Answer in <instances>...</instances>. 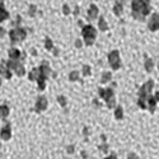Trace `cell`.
<instances>
[{"label":"cell","mask_w":159,"mask_h":159,"mask_svg":"<svg viewBox=\"0 0 159 159\" xmlns=\"http://www.w3.org/2000/svg\"><path fill=\"white\" fill-rule=\"evenodd\" d=\"M51 74V68L46 61L42 62V65H40L38 68H34L33 70H31L28 73V79L29 80H37L38 89L43 90L46 87V82L49 79V76Z\"/></svg>","instance_id":"obj_1"},{"label":"cell","mask_w":159,"mask_h":159,"mask_svg":"<svg viewBox=\"0 0 159 159\" xmlns=\"http://www.w3.org/2000/svg\"><path fill=\"white\" fill-rule=\"evenodd\" d=\"M131 9L134 18L138 21H144L150 13V0H132Z\"/></svg>","instance_id":"obj_2"},{"label":"cell","mask_w":159,"mask_h":159,"mask_svg":"<svg viewBox=\"0 0 159 159\" xmlns=\"http://www.w3.org/2000/svg\"><path fill=\"white\" fill-rule=\"evenodd\" d=\"M154 87V82L153 80H148L141 85L139 90V99H138V104L141 110H146V99L151 95V90Z\"/></svg>","instance_id":"obj_3"},{"label":"cell","mask_w":159,"mask_h":159,"mask_svg":"<svg viewBox=\"0 0 159 159\" xmlns=\"http://www.w3.org/2000/svg\"><path fill=\"white\" fill-rule=\"evenodd\" d=\"M98 94L102 99L107 103L108 108H114L116 107V98H114V92L111 87L108 88H98Z\"/></svg>","instance_id":"obj_4"},{"label":"cell","mask_w":159,"mask_h":159,"mask_svg":"<svg viewBox=\"0 0 159 159\" xmlns=\"http://www.w3.org/2000/svg\"><path fill=\"white\" fill-rule=\"evenodd\" d=\"M82 36L84 38V42L87 46H92L95 41V37H97V31L93 25L87 24L82 27Z\"/></svg>","instance_id":"obj_5"},{"label":"cell","mask_w":159,"mask_h":159,"mask_svg":"<svg viewBox=\"0 0 159 159\" xmlns=\"http://www.w3.org/2000/svg\"><path fill=\"white\" fill-rule=\"evenodd\" d=\"M5 66L8 68L9 70H12L13 73H14L15 75L18 76H23L25 74V69H24V65L22 61H19V60H12L9 59L8 61H5Z\"/></svg>","instance_id":"obj_6"},{"label":"cell","mask_w":159,"mask_h":159,"mask_svg":"<svg viewBox=\"0 0 159 159\" xmlns=\"http://www.w3.org/2000/svg\"><path fill=\"white\" fill-rule=\"evenodd\" d=\"M25 37H27V31L22 27H15L9 32V38H10L12 45L22 42V41L25 40Z\"/></svg>","instance_id":"obj_7"},{"label":"cell","mask_w":159,"mask_h":159,"mask_svg":"<svg viewBox=\"0 0 159 159\" xmlns=\"http://www.w3.org/2000/svg\"><path fill=\"white\" fill-rule=\"evenodd\" d=\"M108 62L113 70H119L121 68V57L120 52L117 50H113L108 53Z\"/></svg>","instance_id":"obj_8"},{"label":"cell","mask_w":159,"mask_h":159,"mask_svg":"<svg viewBox=\"0 0 159 159\" xmlns=\"http://www.w3.org/2000/svg\"><path fill=\"white\" fill-rule=\"evenodd\" d=\"M8 55H9V59H12V60H19V59L23 60L24 56H25V53L21 52L19 49H17V47H12V49H9Z\"/></svg>","instance_id":"obj_9"},{"label":"cell","mask_w":159,"mask_h":159,"mask_svg":"<svg viewBox=\"0 0 159 159\" xmlns=\"http://www.w3.org/2000/svg\"><path fill=\"white\" fill-rule=\"evenodd\" d=\"M148 27L150 31H158L159 29V14L154 13V14L151 15L150 21H149V23H148Z\"/></svg>","instance_id":"obj_10"},{"label":"cell","mask_w":159,"mask_h":159,"mask_svg":"<svg viewBox=\"0 0 159 159\" xmlns=\"http://www.w3.org/2000/svg\"><path fill=\"white\" fill-rule=\"evenodd\" d=\"M0 138L4 140V141H6V140H9L12 138V126H10V123H6V125L0 130Z\"/></svg>","instance_id":"obj_11"},{"label":"cell","mask_w":159,"mask_h":159,"mask_svg":"<svg viewBox=\"0 0 159 159\" xmlns=\"http://www.w3.org/2000/svg\"><path fill=\"white\" fill-rule=\"evenodd\" d=\"M47 108V99L46 97H43V95H41V97L37 98L36 101V111L37 112H42Z\"/></svg>","instance_id":"obj_12"},{"label":"cell","mask_w":159,"mask_h":159,"mask_svg":"<svg viewBox=\"0 0 159 159\" xmlns=\"http://www.w3.org/2000/svg\"><path fill=\"white\" fill-rule=\"evenodd\" d=\"M98 6L95 5V4H90V6H89V9H88V19L89 21H93V19H95L98 17Z\"/></svg>","instance_id":"obj_13"},{"label":"cell","mask_w":159,"mask_h":159,"mask_svg":"<svg viewBox=\"0 0 159 159\" xmlns=\"http://www.w3.org/2000/svg\"><path fill=\"white\" fill-rule=\"evenodd\" d=\"M8 18H9V13L5 9L3 0H0V23H1V22H4V21H6Z\"/></svg>","instance_id":"obj_14"},{"label":"cell","mask_w":159,"mask_h":159,"mask_svg":"<svg viewBox=\"0 0 159 159\" xmlns=\"http://www.w3.org/2000/svg\"><path fill=\"white\" fill-rule=\"evenodd\" d=\"M122 10H123L122 1H116V4L113 6V13L117 15V17H120V15L122 14Z\"/></svg>","instance_id":"obj_15"},{"label":"cell","mask_w":159,"mask_h":159,"mask_svg":"<svg viewBox=\"0 0 159 159\" xmlns=\"http://www.w3.org/2000/svg\"><path fill=\"white\" fill-rule=\"evenodd\" d=\"M9 112H10V110H9L8 106H5V104H1V106H0V119H5V117H8Z\"/></svg>","instance_id":"obj_16"},{"label":"cell","mask_w":159,"mask_h":159,"mask_svg":"<svg viewBox=\"0 0 159 159\" xmlns=\"http://www.w3.org/2000/svg\"><path fill=\"white\" fill-rule=\"evenodd\" d=\"M114 117H116V120H122L123 119V110L121 106H117L114 108Z\"/></svg>","instance_id":"obj_17"},{"label":"cell","mask_w":159,"mask_h":159,"mask_svg":"<svg viewBox=\"0 0 159 159\" xmlns=\"http://www.w3.org/2000/svg\"><path fill=\"white\" fill-rule=\"evenodd\" d=\"M144 66H145V70L148 73H150L151 70H153V68H154V62H153V60L151 59H145V62H144Z\"/></svg>","instance_id":"obj_18"},{"label":"cell","mask_w":159,"mask_h":159,"mask_svg":"<svg viewBox=\"0 0 159 159\" xmlns=\"http://www.w3.org/2000/svg\"><path fill=\"white\" fill-rule=\"evenodd\" d=\"M98 27H99V29L102 32H104V31L108 29V25H107V23H106V21H104L103 17H101L99 21H98Z\"/></svg>","instance_id":"obj_19"},{"label":"cell","mask_w":159,"mask_h":159,"mask_svg":"<svg viewBox=\"0 0 159 159\" xmlns=\"http://www.w3.org/2000/svg\"><path fill=\"white\" fill-rule=\"evenodd\" d=\"M111 78H112V75H111V73H110V71H104L103 74H102L101 83H102V84H104V83L110 82V80H111Z\"/></svg>","instance_id":"obj_20"},{"label":"cell","mask_w":159,"mask_h":159,"mask_svg":"<svg viewBox=\"0 0 159 159\" xmlns=\"http://www.w3.org/2000/svg\"><path fill=\"white\" fill-rule=\"evenodd\" d=\"M69 79H70V82H76L79 79V71H76V70L71 71L69 74Z\"/></svg>","instance_id":"obj_21"},{"label":"cell","mask_w":159,"mask_h":159,"mask_svg":"<svg viewBox=\"0 0 159 159\" xmlns=\"http://www.w3.org/2000/svg\"><path fill=\"white\" fill-rule=\"evenodd\" d=\"M45 47H46L47 51H51L53 49V43H52V41H51L49 37H46V40H45Z\"/></svg>","instance_id":"obj_22"},{"label":"cell","mask_w":159,"mask_h":159,"mask_svg":"<svg viewBox=\"0 0 159 159\" xmlns=\"http://www.w3.org/2000/svg\"><path fill=\"white\" fill-rule=\"evenodd\" d=\"M82 73H83V76H88L92 74V70H90V66L89 65H84L82 68Z\"/></svg>","instance_id":"obj_23"},{"label":"cell","mask_w":159,"mask_h":159,"mask_svg":"<svg viewBox=\"0 0 159 159\" xmlns=\"http://www.w3.org/2000/svg\"><path fill=\"white\" fill-rule=\"evenodd\" d=\"M57 102H59L62 107H65L66 106V102H68V101H66V98L64 97V95H61V97H57Z\"/></svg>","instance_id":"obj_24"},{"label":"cell","mask_w":159,"mask_h":159,"mask_svg":"<svg viewBox=\"0 0 159 159\" xmlns=\"http://www.w3.org/2000/svg\"><path fill=\"white\" fill-rule=\"evenodd\" d=\"M62 12H64V14H65V15L70 14V8H69V5H68V4H65V5L62 6Z\"/></svg>","instance_id":"obj_25"},{"label":"cell","mask_w":159,"mask_h":159,"mask_svg":"<svg viewBox=\"0 0 159 159\" xmlns=\"http://www.w3.org/2000/svg\"><path fill=\"white\" fill-rule=\"evenodd\" d=\"M127 159H139L138 155L135 154V153H130L129 155H127Z\"/></svg>","instance_id":"obj_26"},{"label":"cell","mask_w":159,"mask_h":159,"mask_svg":"<svg viewBox=\"0 0 159 159\" xmlns=\"http://www.w3.org/2000/svg\"><path fill=\"white\" fill-rule=\"evenodd\" d=\"M5 33H6V31H5L3 27H0V38L4 37V36H5Z\"/></svg>","instance_id":"obj_27"},{"label":"cell","mask_w":159,"mask_h":159,"mask_svg":"<svg viewBox=\"0 0 159 159\" xmlns=\"http://www.w3.org/2000/svg\"><path fill=\"white\" fill-rule=\"evenodd\" d=\"M75 46L78 47V49H80V47L83 46V42H82L80 40H76V41H75Z\"/></svg>","instance_id":"obj_28"},{"label":"cell","mask_w":159,"mask_h":159,"mask_svg":"<svg viewBox=\"0 0 159 159\" xmlns=\"http://www.w3.org/2000/svg\"><path fill=\"white\" fill-rule=\"evenodd\" d=\"M34 10H36V6L32 5V6H31V15H32V17L34 15Z\"/></svg>","instance_id":"obj_29"},{"label":"cell","mask_w":159,"mask_h":159,"mask_svg":"<svg viewBox=\"0 0 159 159\" xmlns=\"http://www.w3.org/2000/svg\"><path fill=\"white\" fill-rule=\"evenodd\" d=\"M104 159H117V157L114 154H111V155H108L107 158H104Z\"/></svg>","instance_id":"obj_30"},{"label":"cell","mask_w":159,"mask_h":159,"mask_svg":"<svg viewBox=\"0 0 159 159\" xmlns=\"http://www.w3.org/2000/svg\"><path fill=\"white\" fill-rule=\"evenodd\" d=\"M68 153H74V146H68Z\"/></svg>","instance_id":"obj_31"},{"label":"cell","mask_w":159,"mask_h":159,"mask_svg":"<svg viewBox=\"0 0 159 159\" xmlns=\"http://www.w3.org/2000/svg\"><path fill=\"white\" fill-rule=\"evenodd\" d=\"M99 148L102 149V151H107V148H108V146H107V145H102V146H99Z\"/></svg>","instance_id":"obj_32"},{"label":"cell","mask_w":159,"mask_h":159,"mask_svg":"<svg viewBox=\"0 0 159 159\" xmlns=\"http://www.w3.org/2000/svg\"><path fill=\"white\" fill-rule=\"evenodd\" d=\"M155 99H157V102H159V92H157V93H155Z\"/></svg>","instance_id":"obj_33"},{"label":"cell","mask_w":159,"mask_h":159,"mask_svg":"<svg viewBox=\"0 0 159 159\" xmlns=\"http://www.w3.org/2000/svg\"><path fill=\"white\" fill-rule=\"evenodd\" d=\"M78 12H79V8H78V6H76V8H75V12H74V14L76 15V14H78Z\"/></svg>","instance_id":"obj_34"},{"label":"cell","mask_w":159,"mask_h":159,"mask_svg":"<svg viewBox=\"0 0 159 159\" xmlns=\"http://www.w3.org/2000/svg\"><path fill=\"white\" fill-rule=\"evenodd\" d=\"M0 87H1V79H0Z\"/></svg>","instance_id":"obj_35"},{"label":"cell","mask_w":159,"mask_h":159,"mask_svg":"<svg viewBox=\"0 0 159 159\" xmlns=\"http://www.w3.org/2000/svg\"><path fill=\"white\" fill-rule=\"evenodd\" d=\"M158 69H159V62H158Z\"/></svg>","instance_id":"obj_36"}]
</instances>
